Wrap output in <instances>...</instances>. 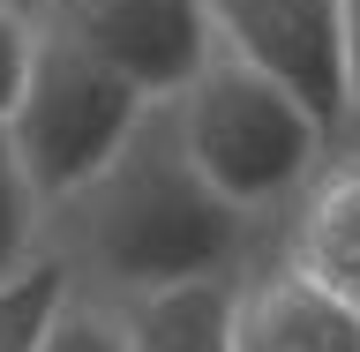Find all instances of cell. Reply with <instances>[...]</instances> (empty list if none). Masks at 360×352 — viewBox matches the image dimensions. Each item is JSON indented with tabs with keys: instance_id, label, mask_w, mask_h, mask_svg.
Wrapping results in <instances>:
<instances>
[{
	"instance_id": "cell-1",
	"label": "cell",
	"mask_w": 360,
	"mask_h": 352,
	"mask_svg": "<svg viewBox=\"0 0 360 352\" xmlns=\"http://www.w3.org/2000/svg\"><path fill=\"white\" fill-rule=\"evenodd\" d=\"M83 218V247L98 278L135 300L173 285H225V270L248 240V218L225 195L202 188V173L188 165L165 105L143 112V128L128 135V150L68 202Z\"/></svg>"
},
{
	"instance_id": "cell-2",
	"label": "cell",
	"mask_w": 360,
	"mask_h": 352,
	"mask_svg": "<svg viewBox=\"0 0 360 352\" xmlns=\"http://www.w3.org/2000/svg\"><path fill=\"white\" fill-rule=\"evenodd\" d=\"M165 120H173L188 165L202 173V188L225 195L240 218L292 195L323 165V143H330L278 83H263L255 67L225 60V53H210L195 67V83L165 98Z\"/></svg>"
},
{
	"instance_id": "cell-3",
	"label": "cell",
	"mask_w": 360,
	"mask_h": 352,
	"mask_svg": "<svg viewBox=\"0 0 360 352\" xmlns=\"http://www.w3.org/2000/svg\"><path fill=\"white\" fill-rule=\"evenodd\" d=\"M143 112H150V98L120 67H105V60H90L83 45L38 30L30 83H22L15 112H8V150H15L38 210L83 195L90 180L128 150V135L143 128Z\"/></svg>"
},
{
	"instance_id": "cell-4",
	"label": "cell",
	"mask_w": 360,
	"mask_h": 352,
	"mask_svg": "<svg viewBox=\"0 0 360 352\" xmlns=\"http://www.w3.org/2000/svg\"><path fill=\"white\" fill-rule=\"evenodd\" d=\"M210 45L225 60L255 67L263 83H278L323 135L353 120L338 0H210Z\"/></svg>"
},
{
	"instance_id": "cell-5",
	"label": "cell",
	"mask_w": 360,
	"mask_h": 352,
	"mask_svg": "<svg viewBox=\"0 0 360 352\" xmlns=\"http://www.w3.org/2000/svg\"><path fill=\"white\" fill-rule=\"evenodd\" d=\"M45 38L83 45L90 60L120 67L150 105L180 98L210 45V0H22Z\"/></svg>"
},
{
	"instance_id": "cell-6",
	"label": "cell",
	"mask_w": 360,
	"mask_h": 352,
	"mask_svg": "<svg viewBox=\"0 0 360 352\" xmlns=\"http://www.w3.org/2000/svg\"><path fill=\"white\" fill-rule=\"evenodd\" d=\"M233 352H360V308L308 285L300 270H270L248 292H233Z\"/></svg>"
},
{
	"instance_id": "cell-7",
	"label": "cell",
	"mask_w": 360,
	"mask_h": 352,
	"mask_svg": "<svg viewBox=\"0 0 360 352\" xmlns=\"http://www.w3.org/2000/svg\"><path fill=\"white\" fill-rule=\"evenodd\" d=\"M292 270L308 285L338 292L345 308H360V157L315 173L300 218H292Z\"/></svg>"
},
{
	"instance_id": "cell-8",
	"label": "cell",
	"mask_w": 360,
	"mask_h": 352,
	"mask_svg": "<svg viewBox=\"0 0 360 352\" xmlns=\"http://www.w3.org/2000/svg\"><path fill=\"white\" fill-rule=\"evenodd\" d=\"M233 285H173L135 300L128 315V352H233Z\"/></svg>"
},
{
	"instance_id": "cell-9",
	"label": "cell",
	"mask_w": 360,
	"mask_h": 352,
	"mask_svg": "<svg viewBox=\"0 0 360 352\" xmlns=\"http://www.w3.org/2000/svg\"><path fill=\"white\" fill-rule=\"evenodd\" d=\"M60 308H68V263L30 255L15 278H0V352H38Z\"/></svg>"
},
{
	"instance_id": "cell-10",
	"label": "cell",
	"mask_w": 360,
	"mask_h": 352,
	"mask_svg": "<svg viewBox=\"0 0 360 352\" xmlns=\"http://www.w3.org/2000/svg\"><path fill=\"white\" fill-rule=\"evenodd\" d=\"M30 240H38V195L8 150V128H0V278H15L30 263Z\"/></svg>"
},
{
	"instance_id": "cell-11",
	"label": "cell",
	"mask_w": 360,
	"mask_h": 352,
	"mask_svg": "<svg viewBox=\"0 0 360 352\" xmlns=\"http://www.w3.org/2000/svg\"><path fill=\"white\" fill-rule=\"evenodd\" d=\"M30 60H38V22L22 0H0V128H8L22 83H30Z\"/></svg>"
},
{
	"instance_id": "cell-12",
	"label": "cell",
	"mask_w": 360,
	"mask_h": 352,
	"mask_svg": "<svg viewBox=\"0 0 360 352\" xmlns=\"http://www.w3.org/2000/svg\"><path fill=\"white\" fill-rule=\"evenodd\" d=\"M38 352H128V322L105 308H83V300H68L53 315V330H45Z\"/></svg>"
},
{
	"instance_id": "cell-13",
	"label": "cell",
	"mask_w": 360,
	"mask_h": 352,
	"mask_svg": "<svg viewBox=\"0 0 360 352\" xmlns=\"http://www.w3.org/2000/svg\"><path fill=\"white\" fill-rule=\"evenodd\" d=\"M338 22H345V90L360 112V0H338Z\"/></svg>"
}]
</instances>
